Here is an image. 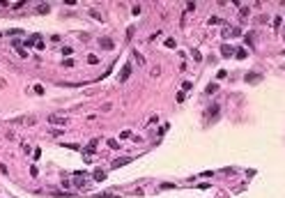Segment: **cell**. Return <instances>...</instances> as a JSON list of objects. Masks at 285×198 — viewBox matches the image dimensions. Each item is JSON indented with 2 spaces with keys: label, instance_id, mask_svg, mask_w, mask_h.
Returning a JSON list of instances; mask_svg holds the SVG:
<instances>
[{
  "label": "cell",
  "instance_id": "7a4b0ae2",
  "mask_svg": "<svg viewBox=\"0 0 285 198\" xmlns=\"http://www.w3.org/2000/svg\"><path fill=\"white\" fill-rule=\"evenodd\" d=\"M48 122H51V125H62V127H65L67 125V118H62V115H48Z\"/></svg>",
  "mask_w": 285,
  "mask_h": 198
},
{
  "label": "cell",
  "instance_id": "4fadbf2b",
  "mask_svg": "<svg viewBox=\"0 0 285 198\" xmlns=\"http://www.w3.org/2000/svg\"><path fill=\"white\" fill-rule=\"evenodd\" d=\"M216 113H218V106H216V104H214V106L209 108V115H212V118H216Z\"/></svg>",
  "mask_w": 285,
  "mask_h": 198
},
{
  "label": "cell",
  "instance_id": "8fae6325",
  "mask_svg": "<svg viewBox=\"0 0 285 198\" xmlns=\"http://www.w3.org/2000/svg\"><path fill=\"white\" fill-rule=\"evenodd\" d=\"M235 53H237V58H239V60H244V58H246V51H244V49H237Z\"/></svg>",
  "mask_w": 285,
  "mask_h": 198
},
{
  "label": "cell",
  "instance_id": "9a60e30c",
  "mask_svg": "<svg viewBox=\"0 0 285 198\" xmlns=\"http://www.w3.org/2000/svg\"><path fill=\"white\" fill-rule=\"evenodd\" d=\"M90 16H94V19H97V21H101V14H99V12H97V9H90Z\"/></svg>",
  "mask_w": 285,
  "mask_h": 198
},
{
  "label": "cell",
  "instance_id": "8992f818",
  "mask_svg": "<svg viewBox=\"0 0 285 198\" xmlns=\"http://www.w3.org/2000/svg\"><path fill=\"white\" fill-rule=\"evenodd\" d=\"M99 46L101 49H106V51H110V49H115V44L110 42V39H99Z\"/></svg>",
  "mask_w": 285,
  "mask_h": 198
},
{
  "label": "cell",
  "instance_id": "d6986e66",
  "mask_svg": "<svg viewBox=\"0 0 285 198\" xmlns=\"http://www.w3.org/2000/svg\"><path fill=\"white\" fill-rule=\"evenodd\" d=\"M11 46H14V49H21V39H11Z\"/></svg>",
  "mask_w": 285,
  "mask_h": 198
},
{
  "label": "cell",
  "instance_id": "277c9868",
  "mask_svg": "<svg viewBox=\"0 0 285 198\" xmlns=\"http://www.w3.org/2000/svg\"><path fill=\"white\" fill-rule=\"evenodd\" d=\"M11 125H34V118L30 115V118H16L11 120Z\"/></svg>",
  "mask_w": 285,
  "mask_h": 198
},
{
  "label": "cell",
  "instance_id": "9c48e42d",
  "mask_svg": "<svg viewBox=\"0 0 285 198\" xmlns=\"http://www.w3.org/2000/svg\"><path fill=\"white\" fill-rule=\"evenodd\" d=\"M133 58H136V60H138V65H143V62H145V58H143L140 53H138V51H133Z\"/></svg>",
  "mask_w": 285,
  "mask_h": 198
},
{
  "label": "cell",
  "instance_id": "52a82bcc",
  "mask_svg": "<svg viewBox=\"0 0 285 198\" xmlns=\"http://www.w3.org/2000/svg\"><path fill=\"white\" fill-rule=\"evenodd\" d=\"M251 81V83H258L260 81V74H246V83Z\"/></svg>",
  "mask_w": 285,
  "mask_h": 198
},
{
  "label": "cell",
  "instance_id": "30bf717a",
  "mask_svg": "<svg viewBox=\"0 0 285 198\" xmlns=\"http://www.w3.org/2000/svg\"><path fill=\"white\" fill-rule=\"evenodd\" d=\"M51 7H48V5H39V7H37V12H39V14H46V12H48Z\"/></svg>",
  "mask_w": 285,
  "mask_h": 198
},
{
  "label": "cell",
  "instance_id": "ac0fdd59",
  "mask_svg": "<svg viewBox=\"0 0 285 198\" xmlns=\"http://www.w3.org/2000/svg\"><path fill=\"white\" fill-rule=\"evenodd\" d=\"M209 23H212V26H218L221 19H218V16H212V19H209Z\"/></svg>",
  "mask_w": 285,
  "mask_h": 198
},
{
  "label": "cell",
  "instance_id": "ba28073f",
  "mask_svg": "<svg viewBox=\"0 0 285 198\" xmlns=\"http://www.w3.org/2000/svg\"><path fill=\"white\" fill-rule=\"evenodd\" d=\"M94 198H117V194H94Z\"/></svg>",
  "mask_w": 285,
  "mask_h": 198
},
{
  "label": "cell",
  "instance_id": "5bb4252c",
  "mask_svg": "<svg viewBox=\"0 0 285 198\" xmlns=\"http://www.w3.org/2000/svg\"><path fill=\"white\" fill-rule=\"evenodd\" d=\"M108 145H110V148H113V150H117V148H120V143L115 141V138H110V141H108Z\"/></svg>",
  "mask_w": 285,
  "mask_h": 198
},
{
  "label": "cell",
  "instance_id": "7c38bea8",
  "mask_svg": "<svg viewBox=\"0 0 285 198\" xmlns=\"http://www.w3.org/2000/svg\"><path fill=\"white\" fill-rule=\"evenodd\" d=\"M103 177H106V173H103V171H97V173H94V180H99V182H101Z\"/></svg>",
  "mask_w": 285,
  "mask_h": 198
},
{
  "label": "cell",
  "instance_id": "ffe728a7",
  "mask_svg": "<svg viewBox=\"0 0 285 198\" xmlns=\"http://www.w3.org/2000/svg\"><path fill=\"white\" fill-rule=\"evenodd\" d=\"M16 51H19V55H21V58H28V51H25V49H16Z\"/></svg>",
  "mask_w": 285,
  "mask_h": 198
},
{
  "label": "cell",
  "instance_id": "5b68a950",
  "mask_svg": "<svg viewBox=\"0 0 285 198\" xmlns=\"http://www.w3.org/2000/svg\"><path fill=\"white\" fill-rule=\"evenodd\" d=\"M232 53H235V49H232V46H228V44H223V46H221V55H225V58H230Z\"/></svg>",
  "mask_w": 285,
  "mask_h": 198
},
{
  "label": "cell",
  "instance_id": "e0dca14e",
  "mask_svg": "<svg viewBox=\"0 0 285 198\" xmlns=\"http://www.w3.org/2000/svg\"><path fill=\"white\" fill-rule=\"evenodd\" d=\"M34 92H37V95H44V85L37 83V85H34Z\"/></svg>",
  "mask_w": 285,
  "mask_h": 198
},
{
  "label": "cell",
  "instance_id": "6da1fadb",
  "mask_svg": "<svg viewBox=\"0 0 285 198\" xmlns=\"http://www.w3.org/2000/svg\"><path fill=\"white\" fill-rule=\"evenodd\" d=\"M129 76H131V65H129V62H126V65L122 67V72H120V76H117V78L122 81V83H124V81L129 78Z\"/></svg>",
  "mask_w": 285,
  "mask_h": 198
},
{
  "label": "cell",
  "instance_id": "3957f363",
  "mask_svg": "<svg viewBox=\"0 0 285 198\" xmlns=\"http://www.w3.org/2000/svg\"><path fill=\"white\" fill-rule=\"evenodd\" d=\"M131 157H122V159H115L113 161V168H120V166H126V164H131Z\"/></svg>",
  "mask_w": 285,
  "mask_h": 198
},
{
  "label": "cell",
  "instance_id": "2e32d148",
  "mask_svg": "<svg viewBox=\"0 0 285 198\" xmlns=\"http://www.w3.org/2000/svg\"><path fill=\"white\" fill-rule=\"evenodd\" d=\"M88 62H90V65H97L99 58H97V55H88Z\"/></svg>",
  "mask_w": 285,
  "mask_h": 198
}]
</instances>
